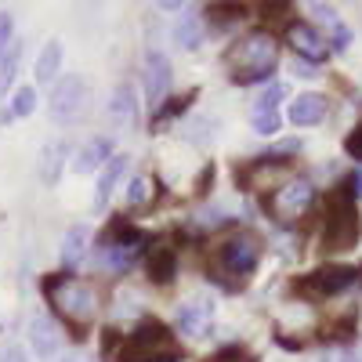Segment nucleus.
<instances>
[{
	"label": "nucleus",
	"mask_w": 362,
	"mask_h": 362,
	"mask_svg": "<svg viewBox=\"0 0 362 362\" xmlns=\"http://www.w3.org/2000/svg\"><path fill=\"white\" fill-rule=\"evenodd\" d=\"M326 109H329V98L319 95V90H308V95H297L290 102L286 116H290V124H297V127H315V124L326 119Z\"/></svg>",
	"instance_id": "obj_15"
},
{
	"label": "nucleus",
	"mask_w": 362,
	"mask_h": 362,
	"mask_svg": "<svg viewBox=\"0 0 362 362\" xmlns=\"http://www.w3.org/2000/svg\"><path fill=\"white\" fill-rule=\"evenodd\" d=\"M44 293H47V300L62 312L69 322H90L95 319V312H98V293H95V286L90 283H83V279H76V276H51L47 283H44Z\"/></svg>",
	"instance_id": "obj_2"
},
{
	"label": "nucleus",
	"mask_w": 362,
	"mask_h": 362,
	"mask_svg": "<svg viewBox=\"0 0 362 362\" xmlns=\"http://www.w3.org/2000/svg\"><path fill=\"white\" fill-rule=\"evenodd\" d=\"M348 153L355 156V160H362V124L355 127V134L348 138Z\"/></svg>",
	"instance_id": "obj_31"
},
{
	"label": "nucleus",
	"mask_w": 362,
	"mask_h": 362,
	"mask_svg": "<svg viewBox=\"0 0 362 362\" xmlns=\"http://www.w3.org/2000/svg\"><path fill=\"white\" fill-rule=\"evenodd\" d=\"M37 109V87H18L11 95V109L0 116V119H11V116H29Z\"/></svg>",
	"instance_id": "obj_25"
},
{
	"label": "nucleus",
	"mask_w": 362,
	"mask_h": 362,
	"mask_svg": "<svg viewBox=\"0 0 362 362\" xmlns=\"http://www.w3.org/2000/svg\"><path fill=\"white\" fill-rule=\"evenodd\" d=\"M15 44V18L11 11H0V58H4V51Z\"/></svg>",
	"instance_id": "obj_29"
},
{
	"label": "nucleus",
	"mask_w": 362,
	"mask_h": 362,
	"mask_svg": "<svg viewBox=\"0 0 362 362\" xmlns=\"http://www.w3.org/2000/svg\"><path fill=\"white\" fill-rule=\"evenodd\" d=\"M243 11H247L243 0H225V4H214L206 15L214 18V22H235V18H243Z\"/></svg>",
	"instance_id": "obj_27"
},
{
	"label": "nucleus",
	"mask_w": 362,
	"mask_h": 362,
	"mask_svg": "<svg viewBox=\"0 0 362 362\" xmlns=\"http://www.w3.org/2000/svg\"><path fill=\"white\" fill-rule=\"evenodd\" d=\"M293 76L308 80V76H315V66H312V62H297V66H293Z\"/></svg>",
	"instance_id": "obj_32"
},
{
	"label": "nucleus",
	"mask_w": 362,
	"mask_h": 362,
	"mask_svg": "<svg viewBox=\"0 0 362 362\" xmlns=\"http://www.w3.org/2000/svg\"><path fill=\"white\" fill-rule=\"evenodd\" d=\"M62 362H87V358H76V355H66Z\"/></svg>",
	"instance_id": "obj_36"
},
{
	"label": "nucleus",
	"mask_w": 362,
	"mask_h": 362,
	"mask_svg": "<svg viewBox=\"0 0 362 362\" xmlns=\"http://www.w3.org/2000/svg\"><path fill=\"white\" fill-rule=\"evenodd\" d=\"M312 203H315V185L308 177H293V181H286V185H276V192H272V199H268L272 214H276L279 221H293L300 214H308Z\"/></svg>",
	"instance_id": "obj_6"
},
{
	"label": "nucleus",
	"mask_w": 362,
	"mask_h": 362,
	"mask_svg": "<svg viewBox=\"0 0 362 362\" xmlns=\"http://www.w3.org/2000/svg\"><path fill=\"white\" fill-rule=\"evenodd\" d=\"M148 189H153V185H148V177H131V185H127V203H131V206L148 203V196H153Z\"/></svg>",
	"instance_id": "obj_28"
},
{
	"label": "nucleus",
	"mask_w": 362,
	"mask_h": 362,
	"mask_svg": "<svg viewBox=\"0 0 362 362\" xmlns=\"http://www.w3.org/2000/svg\"><path fill=\"white\" fill-rule=\"evenodd\" d=\"M228 66L235 69V80L247 83V80H268L279 66V40L272 33H250L243 37L232 51H228Z\"/></svg>",
	"instance_id": "obj_1"
},
{
	"label": "nucleus",
	"mask_w": 362,
	"mask_h": 362,
	"mask_svg": "<svg viewBox=\"0 0 362 362\" xmlns=\"http://www.w3.org/2000/svg\"><path fill=\"white\" fill-rule=\"evenodd\" d=\"M119 362H177V351L170 344L167 326L141 322L119 348Z\"/></svg>",
	"instance_id": "obj_3"
},
{
	"label": "nucleus",
	"mask_w": 362,
	"mask_h": 362,
	"mask_svg": "<svg viewBox=\"0 0 362 362\" xmlns=\"http://www.w3.org/2000/svg\"><path fill=\"white\" fill-rule=\"evenodd\" d=\"M62 58H66L62 40H47V44L40 47V54H37V66H33L37 83H51V80H58V73H62Z\"/></svg>",
	"instance_id": "obj_20"
},
{
	"label": "nucleus",
	"mask_w": 362,
	"mask_h": 362,
	"mask_svg": "<svg viewBox=\"0 0 362 362\" xmlns=\"http://www.w3.org/2000/svg\"><path fill=\"white\" fill-rule=\"evenodd\" d=\"M174 40L185 47V51H196L203 44V15H196V11L181 15L177 25H174Z\"/></svg>",
	"instance_id": "obj_23"
},
{
	"label": "nucleus",
	"mask_w": 362,
	"mask_h": 362,
	"mask_svg": "<svg viewBox=\"0 0 362 362\" xmlns=\"http://www.w3.org/2000/svg\"><path fill=\"white\" fill-rule=\"evenodd\" d=\"M214 319H218V305H214V297H206V293L189 297L185 305L177 308V329L185 337H196V341L214 329Z\"/></svg>",
	"instance_id": "obj_9"
},
{
	"label": "nucleus",
	"mask_w": 362,
	"mask_h": 362,
	"mask_svg": "<svg viewBox=\"0 0 362 362\" xmlns=\"http://www.w3.org/2000/svg\"><path fill=\"white\" fill-rule=\"evenodd\" d=\"M109 124L119 127V131H131L138 124V95H134V87L131 83H119L112 90V98H109Z\"/></svg>",
	"instance_id": "obj_16"
},
{
	"label": "nucleus",
	"mask_w": 362,
	"mask_h": 362,
	"mask_svg": "<svg viewBox=\"0 0 362 362\" xmlns=\"http://www.w3.org/2000/svg\"><path fill=\"white\" fill-rule=\"evenodd\" d=\"M124 174H127V156L112 153V160L102 167L98 189H95V210H105V203L112 199V192H116V185H119V177H124Z\"/></svg>",
	"instance_id": "obj_19"
},
{
	"label": "nucleus",
	"mask_w": 362,
	"mask_h": 362,
	"mask_svg": "<svg viewBox=\"0 0 362 362\" xmlns=\"http://www.w3.org/2000/svg\"><path fill=\"white\" fill-rule=\"evenodd\" d=\"M0 362H25V351L22 348H8L4 355H0Z\"/></svg>",
	"instance_id": "obj_33"
},
{
	"label": "nucleus",
	"mask_w": 362,
	"mask_h": 362,
	"mask_svg": "<svg viewBox=\"0 0 362 362\" xmlns=\"http://www.w3.org/2000/svg\"><path fill=\"white\" fill-rule=\"evenodd\" d=\"M156 4H160V8H167V11H174V8L181 4V0H156Z\"/></svg>",
	"instance_id": "obj_35"
},
{
	"label": "nucleus",
	"mask_w": 362,
	"mask_h": 362,
	"mask_svg": "<svg viewBox=\"0 0 362 362\" xmlns=\"http://www.w3.org/2000/svg\"><path fill=\"white\" fill-rule=\"evenodd\" d=\"M18 58H22V44L15 40V44L4 51V58H0V95L11 87V80H15V73H18Z\"/></svg>",
	"instance_id": "obj_26"
},
{
	"label": "nucleus",
	"mask_w": 362,
	"mask_h": 362,
	"mask_svg": "<svg viewBox=\"0 0 362 362\" xmlns=\"http://www.w3.org/2000/svg\"><path fill=\"white\" fill-rule=\"evenodd\" d=\"M355 283H358V272H355V268L329 264V268L312 272L308 279H300V283H297V290H300V293H308V297H315V300H329V297L348 293Z\"/></svg>",
	"instance_id": "obj_7"
},
{
	"label": "nucleus",
	"mask_w": 362,
	"mask_h": 362,
	"mask_svg": "<svg viewBox=\"0 0 362 362\" xmlns=\"http://www.w3.org/2000/svg\"><path fill=\"white\" fill-rule=\"evenodd\" d=\"M66 156H69L66 141H47L44 145V153H40V181H44V185H58L62 167H66Z\"/></svg>",
	"instance_id": "obj_21"
},
{
	"label": "nucleus",
	"mask_w": 362,
	"mask_h": 362,
	"mask_svg": "<svg viewBox=\"0 0 362 362\" xmlns=\"http://www.w3.org/2000/svg\"><path fill=\"white\" fill-rule=\"evenodd\" d=\"M279 98H283V83H268L261 90V98L250 112V124L257 134H276L279 131Z\"/></svg>",
	"instance_id": "obj_14"
},
{
	"label": "nucleus",
	"mask_w": 362,
	"mask_h": 362,
	"mask_svg": "<svg viewBox=\"0 0 362 362\" xmlns=\"http://www.w3.org/2000/svg\"><path fill=\"white\" fill-rule=\"evenodd\" d=\"M286 44L312 66L326 62V54H329V40L322 37V29H315L312 22H290L286 25Z\"/></svg>",
	"instance_id": "obj_11"
},
{
	"label": "nucleus",
	"mask_w": 362,
	"mask_h": 362,
	"mask_svg": "<svg viewBox=\"0 0 362 362\" xmlns=\"http://www.w3.org/2000/svg\"><path fill=\"white\" fill-rule=\"evenodd\" d=\"M87 98H90V90H87V80L69 73V76H58L54 80V90H51V119L54 124H76V119L83 116L87 109Z\"/></svg>",
	"instance_id": "obj_4"
},
{
	"label": "nucleus",
	"mask_w": 362,
	"mask_h": 362,
	"mask_svg": "<svg viewBox=\"0 0 362 362\" xmlns=\"http://www.w3.org/2000/svg\"><path fill=\"white\" fill-rule=\"evenodd\" d=\"M141 87H145L148 105H160V98L170 90V62L156 47H148L145 58H141Z\"/></svg>",
	"instance_id": "obj_12"
},
{
	"label": "nucleus",
	"mask_w": 362,
	"mask_h": 362,
	"mask_svg": "<svg viewBox=\"0 0 362 362\" xmlns=\"http://www.w3.org/2000/svg\"><path fill=\"white\" fill-rule=\"evenodd\" d=\"M351 192H355V196L362 199V167H358V170L351 174Z\"/></svg>",
	"instance_id": "obj_34"
},
{
	"label": "nucleus",
	"mask_w": 362,
	"mask_h": 362,
	"mask_svg": "<svg viewBox=\"0 0 362 362\" xmlns=\"http://www.w3.org/2000/svg\"><path fill=\"white\" fill-rule=\"evenodd\" d=\"M358 239V218L348 199H341V210L334 206L326 214V225H322V243L326 250H351Z\"/></svg>",
	"instance_id": "obj_10"
},
{
	"label": "nucleus",
	"mask_w": 362,
	"mask_h": 362,
	"mask_svg": "<svg viewBox=\"0 0 362 362\" xmlns=\"http://www.w3.org/2000/svg\"><path fill=\"white\" fill-rule=\"evenodd\" d=\"M87 239H90V228L87 225H73L62 239V264L66 268H76L87 254Z\"/></svg>",
	"instance_id": "obj_22"
},
{
	"label": "nucleus",
	"mask_w": 362,
	"mask_h": 362,
	"mask_svg": "<svg viewBox=\"0 0 362 362\" xmlns=\"http://www.w3.org/2000/svg\"><path fill=\"white\" fill-rule=\"evenodd\" d=\"M257 261H261V239L254 232H235L218 247V268L228 272L232 279L250 276L257 268Z\"/></svg>",
	"instance_id": "obj_5"
},
{
	"label": "nucleus",
	"mask_w": 362,
	"mask_h": 362,
	"mask_svg": "<svg viewBox=\"0 0 362 362\" xmlns=\"http://www.w3.org/2000/svg\"><path fill=\"white\" fill-rule=\"evenodd\" d=\"M109 160H112V141L109 138H90L87 145H80L73 153V170L90 174V170H102Z\"/></svg>",
	"instance_id": "obj_18"
},
{
	"label": "nucleus",
	"mask_w": 362,
	"mask_h": 362,
	"mask_svg": "<svg viewBox=\"0 0 362 362\" xmlns=\"http://www.w3.org/2000/svg\"><path fill=\"white\" fill-rule=\"evenodd\" d=\"M29 348H33L40 358H51L58 348H62V334L47 315H33L29 319Z\"/></svg>",
	"instance_id": "obj_17"
},
{
	"label": "nucleus",
	"mask_w": 362,
	"mask_h": 362,
	"mask_svg": "<svg viewBox=\"0 0 362 362\" xmlns=\"http://www.w3.org/2000/svg\"><path fill=\"white\" fill-rule=\"evenodd\" d=\"M308 15H312V25L315 29H326V40H329V47H337V51H344L348 44H351V29L341 22V15L326 4V0H308Z\"/></svg>",
	"instance_id": "obj_13"
},
{
	"label": "nucleus",
	"mask_w": 362,
	"mask_h": 362,
	"mask_svg": "<svg viewBox=\"0 0 362 362\" xmlns=\"http://www.w3.org/2000/svg\"><path fill=\"white\" fill-rule=\"evenodd\" d=\"M319 362H362V355L351 351V348H329V351L319 355Z\"/></svg>",
	"instance_id": "obj_30"
},
{
	"label": "nucleus",
	"mask_w": 362,
	"mask_h": 362,
	"mask_svg": "<svg viewBox=\"0 0 362 362\" xmlns=\"http://www.w3.org/2000/svg\"><path fill=\"white\" fill-rule=\"evenodd\" d=\"M148 276H153L156 283H167V279L174 276V254H170L167 247H160V250L148 254Z\"/></svg>",
	"instance_id": "obj_24"
},
{
	"label": "nucleus",
	"mask_w": 362,
	"mask_h": 362,
	"mask_svg": "<svg viewBox=\"0 0 362 362\" xmlns=\"http://www.w3.org/2000/svg\"><path fill=\"white\" fill-rule=\"evenodd\" d=\"M141 243H145L141 232H134L127 225H116V232L105 235V243H102V264L112 272H127L138 261V254L145 250Z\"/></svg>",
	"instance_id": "obj_8"
}]
</instances>
